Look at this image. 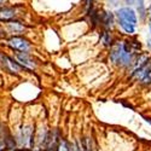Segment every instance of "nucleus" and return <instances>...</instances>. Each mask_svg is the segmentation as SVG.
I'll list each match as a JSON object with an SVG mask.
<instances>
[{"label": "nucleus", "mask_w": 151, "mask_h": 151, "mask_svg": "<svg viewBox=\"0 0 151 151\" xmlns=\"http://www.w3.org/2000/svg\"><path fill=\"white\" fill-rule=\"evenodd\" d=\"M9 46L18 52H27L30 48V42L22 36H11L7 40Z\"/></svg>", "instance_id": "f257e3e1"}, {"label": "nucleus", "mask_w": 151, "mask_h": 151, "mask_svg": "<svg viewBox=\"0 0 151 151\" xmlns=\"http://www.w3.org/2000/svg\"><path fill=\"white\" fill-rule=\"evenodd\" d=\"M116 16H117V18L127 21V22L134 24V26H137V23H138V18H137L135 12L131 7H121V9H119L116 11Z\"/></svg>", "instance_id": "f03ea898"}, {"label": "nucleus", "mask_w": 151, "mask_h": 151, "mask_svg": "<svg viewBox=\"0 0 151 151\" xmlns=\"http://www.w3.org/2000/svg\"><path fill=\"white\" fill-rule=\"evenodd\" d=\"M34 129H32V126H26L21 129L19 133V143L24 146H32L34 143Z\"/></svg>", "instance_id": "7ed1b4c3"}, {"label": "nucleus", "mask_w": 151, "mask_h": 151, "mask_svg": "<svg viewBox=\"0 0 151 151\" xmlns=\"http://www.w3.org/2000/svg\"><path fill=\"white\" fill-rule=\"evenodd\" d=\"M16 58H17L18 64L26 69H34L36 65L35 60L30 57V55L28 52H17Z\"/></svg>", "instance_id": "20e7f679"}, {"label": "nucleus", "mask_w": 151, "mask_h": 151, "mask_svg": "<svg viewBox=\"0 0 151 151\" xmlns=\"http://www.w3.org/2000/svg\"><path fill=\"white\" fill-rule=\"evenodd\" d=\"M17 16V10L15 7H3L0 9V21L10 22Z\"/></svg>", "instance_id": "39448f33"}, {"label": "nucleus", "mask_w": 151, "mask_h": 151, "mask_svg": "<svg viewBox=\"0 0 151 151\" xmlns=\"http://www.w3.org/2000/svg\"><path fill=\"white\" fill-rule=\"evenodd\" d=\"M0 58H1V62L4 63V65L12 73H18L21 70V65L18 64V62L14 60V59H11L10 57L5 56V55H0Z\"/></svg>", "instance_id": "423d86ee"}, {"label": "nucleus", "mask_w": 151, "mask_h": 151, "mask_svg": "<svg viewBox=\"0 0 151 151\" xmlns=\"http://www.w3.org/2000/svg\"><path fill=\"white\" fill-rule=\"evenodd\" d=\"M100 21H102V24L104 26L105 29H111L112 26H114V23H115V16L112 12H104L102 15Z\"/></svg>", "instance_id": "0eeeda50"}, {"label": "nucleus", "mask_w": 151, "mask_h": 151, "mask_svg": "<svg viewBox=\"0 0 151 151\" xmlns=\"http://www.w3.org/2000/svg\"><path fill=\"white\" fill-rule=\"evenodd\" d=\"M24 26L21 22H16V21H10L7 23V30L12 34H19L24 32Z\"/></svg>", "instance_id": "6e6552de"}, {"label": "nucleus", "mask_w": 151, "mask_h": 151, "mask_svg": "<svg viewBox=\"0 0 151 151\" xmlns=\"http://www.w3.org/2000/svg\"><path fill=\"white\" fill-rule=\"evenodd\" d=\"M119 21V24H120V27L127 33V34H134L135 33V26L134 24H132V23H129V22H127V21H123V19H120V18H117Z\"/></svg>", "instance_id": "1a4fd4ad"}, {"label": "nucleus", "mask_w": 151, "mask_h": 151, "mask_svg": "<svg viewBox=\"0 0 151 151\" xmlns=\"http://www.w3.org/2000/svg\"><path fill=\"white\" fill-rule=\"evenodd\" d=\"M102 42H103V45H105V46H110L111 44H112V36L110 35V33H108V32H104L103 34H102Z\"/></svg>", "instance_id": "9d476101"}, {"label": "nucleus", "mask_w": 151, "mask_h": 151, "mask_svg": "<svg viewBox=\"0 0 151 151\" xmlns=\"http://www.w3.org/2000/svg\"><path fill=\"white\" fill-rule=\"evenodd\" d=\"M142 82H143V83H146V85H147V83H151V71L142 80Z\"/></svg>", "instance_id": "9b49d317"}, {"label": "nucleus", "mask_w": 151, "mask_h": 151, "mask_svg": "<svg viewBox=\"0 0 151 151\" xmlns=\"http://www.w3.org/2000/svg\"><path fill=\"white\" fill-rule=\"evenodd\" d=\"M138 1H139V0H126V4L129 5V6H131V5H134V6H135V5L138 4Z\"/></svg>", "instance_id": "f8f14e48"}, {"label": "nucleus", "mask_w": 151, "mask_h": 151, "mask_svg": "<svg viewBox=\"0 0 151 151\" xmlns=\"http://www.w3.org/2000/svg\"><path fill=\"white\" fill-rule=\"evenodd\" d=\"M14 151H29V150H27V149H16Z\"/></svg>", "instance_id": "ddd939ff"}, {"label": "nucleus", "mask_w": 151, "mask_h": 151, "mask_svg": "<svg viewBox=\"0 0 151 151\" xmlns=\"http://www.w3.org/2000/svg\"><path fill=\"white\" fill-rule=\"evenodd\" d=\"M1 137H4V132H3V129H0V138Z\"/></svg>", "instance_id": "4468645a"}, {"label": "nucleus", "mask_w": 151, "mask_h": 151, "mask_svg": "<svg viewBox=\"0 0 151 151\" xmlns=\"http://www.w3.org/2000/svg\"><path fill=\"white\" fill-rule=\"evenodd\" d=\"M147 46L151 48V40H147Z\"/></svg>", "instance_id": "2eb2a0df"}, {"label": "nucleus", "mask_w": 151, "mask_h": 151, "mask_svg": "<svg viewBox=\"0 0 151 151\" xmlns=\"http://www.w3.org/2000/svg\"><path fill=\"white\" fill-rule=\"evenodd\" d=\"M149 27H150V33H151V18H150V24H149Z\"/></svg>", "instance_id": "dca6fc26"}, {"label": "nucleus", "mask_w": 151, "mask_h": 151, "mask_svg": "<svg viewBox=\"0 0 151 151\" xmlns=\"http://www.w3.org/2000/svg\"><path fill=\"white\" fill-rule=\"evenodd\" d=\"M149 9H150V18H151V5H150V7H149Z\"/></svg>", "instance_id": "f3484780"}, {"label": "nucleus", "mask_w": 151, "mask_h": 151, "mask_svg": "<svg viewBox=\"0 0 151 151\" xmlns=\"http://www.w3.org/2000/svg\"><path fill=\"white\" fill-rule=\"evenodd\" d=\"M146 121H147V122H150V123H151V119H146Z\"/></svg>", "instance_id": "a211bd4d"}, {"label": "nucleus", "mask_w": 151, "mask_h": 151, "mask_svg": "<svg viewBox=\"0 0 151 151\" xmlns=\"http://www.w3.org/2000/svg\"><path fill=\"white\" fill-rule=\"evenodd\" d=\"M3 1H4V0H0V4H1V3H3Z\"/></svg>", "instance_id": "6ab92c4d"}]
</instances>
